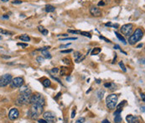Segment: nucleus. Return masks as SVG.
Returning <instances> with one entry per match:
<instances>
[{"instance_id": "obj_28", "label": "nucleus", "mask_w": 145, "mask_h": 123, "mask_svg": "<svg viewBox=\"0 0 145 123\" xmlns=\"http://www.w3.org/2000/svg\"><path fill=\"white\" fill-rule=\"evenodd\" d=\"M17 45H18V46L23 47V48H25V47H27V46H28V44H26V43H22V42H18Z\"/></svg>"}, {"instance_id": "obj_45", "label": "nucleus", "mask_w": 145, "mask_h": 123, "mask_svg": "<svg viewBox=\"0 0 145 123\" xmlns=\"http://www.w3.org/2000/svg\"><path fill=\"white\" fill-rule=\"evenodd\" d=\"M61 93H59V94H57V96H56V97H55V100H58V98H59L60 96H61Z\"/></svg>"}, {"instance_id": "obj_33", "label": "nucleus", "mask_w": 145, "mask_h": 123, "mask_svg": "<svg viewBox=\"0 0 145 123\" xmlns=\"http://www.w3.org/2000/svg\"><path fill=\"white\" fill-rule=\"evenodd\" d=\"M23 3V2L19 1V0H14V1H13V4H20V3Z\"/></svg>"}, {"instance_id": "obj_27", "label": "nucleus", "mask_w": 145, "mask_h": 123, "mask_svg": "<svg viewBox=\"0 0 145 123\" xmlns=\"http://www.w3.org/2000/svg\"><path fill=\"white\" fill-rule=\"evenodd\" d=\"M85 121H86V119H85L84 117H81V118L77 119L76 123H84Z\"/></svg>"}, {"instance_id": "obj_10", "label": "nucleus", "mask_w": 145, "mask_h": 123, "mask_svg": "<svg viewBox=\"0 0 145 123\" xmlns=\"http://www.w3.org/2000/svg\"><path fill=\"white\" fill-rule=\"evenodd\" d=\"M18 115H19V112H18V110L15 109V108H13V109L10 110V111L9 113V118L11 121H14L18 118Z\"/></svg>"}, {"instance_id": "obj_9", "label": "nucleus", "mask_w": 145, "mask_h": 123, "mask_svg": "<svg viewBox=\"0 0 145 123\" xmlns=\"http://www.w3.org/2000/svg\"><path fill=\"white\" fill-rule=\"evenodd\" d=\"M11 83H12L13 87H14V88H20V87L23 86V84H24V79H23V78L17 77V78H13L12 81H11Z\"/></svg>"}, {"instance_id": "obj_48", "label": "nucleus", "mask_w": 145, "mask_h": 123, "mask_svg": "<svg viewBox=\"0 0 145 123\" xmlns=\"http://www.w3.org/2000/svg\"><path fill=\"white\" fill-rule=\"evenodd\" d=\"M143 46V44H139L138 46H137V48H140V47H142Z\"/></svg>"}, {"instance_id": "obj_35", "label": "nucleus", "mask_w": 145, "mask_h": 123, "mask_svg": "<svg viewBox=\"0 0 145 123\" xmlns=\"http://www.w3.org/2000/svg\"><path fill=\"white\" fill-rule=\"evenodd\" d=\"M63 62H65V63H66V64H70V59H67V58H64Z\"/></svg>"}, {"instance_id": "obj_7", "label": "nucleus", "mask_w": 145, "mask_h": 123, "mask_svg": "<svg viewBox=\"0 0 145 123\" xmlns=\"http://www.w3.org/2000/svg\"><path fill=\"white\" fill-rule=\"evenodd\" d=\"M133 24H126L121 27V32L126 36H130V35L133 32Z\"/></svg>"}, {"instance_id": "obj_1", "label": "nucleus", "mask_w": 145, "mask_h": 123, "mask_svg": "<svg viewBox=\"0 0 145 123\" xmlns=\"http://www.w3.org/2000/svg\"><path fill=\"white\" fill-rule=\"evenodd\" d=\"M20 94L18 95V99L16 100L17 105H27L30 103V97H31V90L27 86H21L20 87Z\"/></svg>"}, {"instance_id": "obj_23", "label": "nucleus", "mask_w": 145, "mask_h": 123, "mask_svg": "<svg viewBox=\"0 0 145 123\" xmlns=\"http://www.w3.org/2000/svg\"><path fill=\"white\" fill-rule=\"evenodd\" d=\"M67 71H68V69L66 68V67H61V75H65L66 74V73H67Z\"/></svg>"}, {"instance_id": "obj_34", "label": "nucleus", "mask_w": 145, "mask_h": 123, "mask_svg": "<svg viewBox=\"0 0 145 123\" xmlns=\"http://www.w3.org/2000/svg\"><path fill=\"white\" fill-rule=\"evenodd\" d=\"M72 52V50L71 49H69V50H64V51H61V53H70V52Z\"/></svg>"}, {"instance_id": "obj_14", "label": "nucleus", "mask_w": 145, "mask_h": 123, "mask_svg": "<svg viewBox=\"0 0 145 123\" xmlns=\"http://www.w3.org/2000/svg\"><path fill=\"white\" fill-rule=\"evenodd\" d=\"M55 10V8L53 6V5H50V4H48L45 6V11L47 13H51V12H54V11Z\"/></svg>"}, {"instance_id": "obj_44", "label": "nucleus", "mask_w": 145, "mask_h": 123, "mask_svg": "<svg viewBox=\"0 0 145 123\" xmlns=\"http://www.w3.org/2000/svg\"><path fill=\"white\" fill-rule=\"evenodd\" d=\"M105 25H106V26H112V23H110V22H109V23H107Z\"/></svg>"}, {"instance_id": "obj_6", "label": "nucleus", "mask_w": 145, "mask_h": 123, "mask_svg": "<svg viewBox=\"0 0 145 123\" xmlns=\"http://www.w3.org/2000/svg\"><path fill=\"white\" fill-rule=\"evenodd\" d=\"M44 120L46 121L47 123H55L56 122V115L52 111H46L43 114Z\"/></svg>"}, {"instance_id": "obj_37", "label": "nucleus", "mask_w": 145, "mask_h": 123, "mask_svg": "<svg viewBox=\"0 0 145 123\" xmlns=\"http://www.w3.org/2000/svg\"><path fill=\"white\" fill-rule=\"evenodd\" d=\"M98 5H99V6H101V5H102V6H103V5H105V3L103 1H101V2H99V3H98Z\"/></svg>"}, {"instance_id": "obj_36", "label": "nucleus", "mask_w": 145, "mask_h": 123, "mask_svg": "<svg viewBox=\"0 0 145 123\" xmlns=\"http://www.w3.org/2000/svg\"><path fill=\"white\" fill-rule=\"evenodd\" d=\"M71 45V43H68V44H65V45H61V48H64V47H68V46Z\"/></svg>"}, {"instance_id": "obj_51", "label": "nucleus", "mask_w": 145, "mask_h": 123, "mask_svg": "<svg viewBox=\"0 0 145 123\" xmlns=\"http://www.w3.org/2000/svg\"><path fill=\"white\" fill-rule=\"evenodd\" d=\"M97 84H100L101 83V79H97Z\"/></svg>"}, {"instance_id": "obj_42", "label": "nucleus", "mask_w": 145, "mask_h": 123, "mask_svg": "<svg viewBox=\"0 0 145 123\" xmlns=\"http://www.w3.org/2000/svg\"><path fill=\"white\" fill-rule=\"evenodd\" d=\"M52 72H53V73H57V72H58V68H54V69H52Z\"/></svg>"}, {"instance_id": "obj_22", "label": "nucleus", "mask_w": 145, "mask_h": 123, "mask_svg": "<svg viewBox=\"0 0 145 123\" xmlns=\"http://www.w3.org/2000/svg\"><path fill=\"white\" fill-rule=\"evenodd\" d=\"M0 34H2V35H12L13 33L9 31H5V30H3V29H0Z\"/></svg>"}, {"instance_id": "obj_46", "label": "nucleus", "mask_w": 145, "mask_h": 123, "mask_svg": "<svg viewBox=\"0 0 145 123\" xmlns=\"http://www.w3.org/2000/svg\"><path fill=\"white\" fill-rule=\"evenodd\" d=\"M141 97L143 99V101H144V94H141Z\"/></svg>"}, {"instance_id": "obj_31", "label": "nucleus", "mask_w": 145, "mask_h": 123, "mask_svg": "<svg viewBox=\"0 0 145 123\" xmlns=\"http://www.w3.org/2000/svg\"><path fill=\"white\" fill-rule=\"evenodd\" d=\"M100 39H101V40H104L106 42H107V43H111L112 41H110V40H108V39H107L106 37H104V36H101V35H100Z\"/></svg>"}, {"instance_id": "obj_38", "label": "nucleus", "mask_w": 145, "mask_h": 123, "mask_svg": "<svg viewBox=\"0 0 145 123\" xmlns=\"http://www.w3.org/2000/svg\"><path fill=\"white\" fill-rule=\"evenodd\" d=\"M75 115H76V111H72V114H71V118H74Z\"/></svg>"}, {"instance_id": "obj_41", "label": "nucleus", "mask_w": 145, "mask_h": 123, "mask_svg": "<svg viewBox=\"0 0 145 123\" xmlns=\"http://www.w3.org/2000/svg\"><path fill=\"white\" fill-rule=\"evenodd\" d=\"M102 123H110V122L108 120H107V119H105V120L102 121Z\"/></svg>"}, {"instance_id": "obj_2", "label": "nucleus", "mask_w": 145, "mask_h": 123, "mask_svg": "<svg viewBox=\"0 0 145 123\" xmlns=\"http://www.w3.org/2000/svg\"><path fill=\"white\" fill-rule=\"evenodd\" d=\"M43 111L44 106L36 104H32V106L28 112V115L30 119H37L43 113Z\"/></svg>"}, {"instance_id": "obj_20", "label": "nucleus", "mask_w": 145, "mask_h": 123, "mask_svg": "<svg viewBox=\"0 0 145 123\" xmlns=\"http://www.w3.org/2000/svg\"><path fill=\"white\" fill-rule=\"evenodd\" d=\"M42 84L45 88H48V87H50V85H51V81H50V79H45L42 82Z\"/></svg>"}, {"instance_id": "obj_24", "label": "nucleus", "mask_w": 145, "mask_h": 123, "mask_svg": "<svg viewBox=\"0 0 145 123\" xmlns=\"http://www.w3.org/2000/svg\"><path fill=\"white\" fill-rule=\"evenodd\" d=\"M79 34H81V35H85V36H86V37H89V38H91V35L89 33V32L81 31H80V33H79Z\"/></svg>"}, {"instance_id": "obj_8", "label": "nucleus", "mask_w": 145, "mask_h": 123, "mask_svg": "<svg viewBox=\"0 0 145 123\" xmlns=\"http://www.w3.org/2000/svg\"><path fill=\"white\" fill-rule=\"evenodd\" d=\"M13 78L10 74H4L0 78V87H5L9 84L12 81Z\"/></svg>"}, {"instance_id": "obj_19", "label": "nucleus", "mask_w": 145, "mask_h": 123, "mask_svg": "<svg viewBox=\"0 0 145 123\" xmlns=\"http://www.w3.org/2000/svg\"><path fill=\"white\" fill-rule=\"evenodd\" d=\"M101 52V49L100 47H96L93 50L91 51V55L92 56H95V55H98L100 52Z\"/></svg>"}, {"instance_id": "obj_16", "label": "nucleus", "mask_w": 145, "mask_h": 123, "mask_svg": "<svg viewBox=\"0 0 145 123\" xmlns=\"http://www.w3.org/2000/svg\"><path fill=\"white\" fill-rule=\"evenodd\" d=\"M42 55L44 56V57L45 58H51V55H50V52H48V50H42L40 51Z\"/></svg>"}, {"instance_id": "obj_26", "label": "nucleus", "mask_w": 145, "mask_h": 123, "mask_svg": "<svg viewBox=\"0 0 145 123\" xmlns=\"http://www.w3.org/2000/svg\"><path fill=\"white\" fill-rule=\"evenodd\" d=\"M103 94H104V90H99L98 93H97V97L99 98V99H101V98L103 97Z\"/></svg>"}, {"instance_id": "obj_21", "label": "nucleus", "mask_w": 145, "mask_h": 123, "mask_svg": "<svg viewBox=\"0 0 145 123\" xmlns=\"http://www.w3.org/2000/svg\"><path fill=\"white\" fill-rule=\"evenodd\" d=\"M122 116H121V115H115V118H114V122L115 123H120V122H122Z\"/></svg>"}, {"instance_id": "obj_50", "label": "nucleus", "mask_w": 145, "mask_h": 123, "mask_svg": "<svg viewBox=\"0 0 145 123\" xmlns=\"http://www.w3.org/2000/svg\"><path fill=\"white\" fill-rule=\"evenodd\" d=\"M66 80H67V81H71V78L70 77H67V78H66Z\"/></svg>"}, {"instance_id": "obj_52", "label": "nucleus", "mask_w": 145, "mask_h": 123, "mask_svg": "<svg viewBox=\"0 0 145 123\" xmlns=\"http://www.w3.org/2000/svg\"><path fill=\"white\" fill-rule=\"evenodd\" d=\"M2 1H3V2H8L9 0H2Z\"/></svg>"}, {"instance_id": "obj_3", "label": "nucleus", "mask_w": 145, "mask_h": 123, "mask_svg": "<svg viewBox=\"0 0 145 123\" xmlns=\"http://www.w3.org/2000/svg\"><path fill=\"white\" fill-rule=\"evenodd\" d=\"M144 36V31L140 28H137L133 33V35H130L128 39V43L130 45H134L137 41H139Z\"/></svg>"}, {"instance_id": "obj_4", "label": "nucleus", "mask_w": 145, "mask_h": 123, "mask_svg": "<svg viewBox=\"0 0 145 123\" xmlns=\"http://www.w3.org/2000/svg\"><path fill=\"white\" fill-rule=\"evenodd\" d=\"M118 95L115 94H112L107 96L106 99V103H107V106L108 107V109H111V110L115 109L117 106V104H118Z\"/></svg>"}, {"instance_id": "obj_12", "label": "nucleus", "mask_w": 145, "mask_h": 123, "mask_svg": "<svg viewBox=\"0 0 145 123\" xmlns=\"http://www.w3.org/2000/svg\"><path fill=\"white\" fill-rule=\"evenodd\" d=\"M126 120L128 123H139L138 118L133 115H127V117H126Z\"/></svg>"}, {"instance_id": "obj_47", "label": "nucleus", "mask_w": 145, "mask_h": 123, "mask_svg": "<svg viewBox=\"0 0 145 123\" xmlns=\"http://www.w3.org/2000/svg\"><path fill=\"white\" fill-rule=\"evenodd\" d=\"M61 35V36H67V37H68V35H67V34H62V35Z\"/></svg>"}, {"instance_id": "obj_32", "label": "nucleus", "mask_w": 145, "mask_h": 123, "mask_svg": "<svg viewBox=\"0 0 145 123\" xmlns=\"http://www.w3.org/2000/svg\"><path fill=\"white\" fill-rule=\"evenodd\" d=\"M68 33H72V34H79L80 31H71V30H68Z\"/></svg>"}, {"instance_id": "obj_49", "label": "nucleus", "mask_w": 145, "mask_h": 123, "mask_svg": "<svg viewBox=\"0 0 145 123\" xmlns=\"http://www.w3.org/2000/svg\"><path fill=\"white\" fill-rule=\"evenodd\" d=\"M3 19H9V16H8V15H3Z\"/></svg>"}, {"instance_id": "obj_17", "label": "nucleus", "mask_w": 145, "mask_h": 123, "mask_svg": "<svg viewBox=\"0 0 145 123\" xmlns=\"http://www.w3.org/2000/svg\"><path fill=\"white\" fill-rule=\"evenodd\" d=\"M38 29H39V31L41 32V33L43 34L44 35H48V33H49V31H48V30H46L45 27H43V26H41V25H39V27H38Z\"/></svg>"}, {"instance_id": "obj_5", "label": "nucleus", "mask_w": 145, "mask_h": 123, "mask_svg": "<svg viewBox=\"0 0 145 123\" xmlns=\"http://www.w3.org/2000/svg\"><path fill=\"white\" fill-rule=\"evenodd\" d=\"M29 104H36V105H39L44 106L45 104V97L42 94H31L30 103Z\"/></svg>"}, {"instance_id": "obj_13", "label": "nucleus", "mask_w": 145, "mask_h": 123, "mask_svg": "<svg viewBox=\"0 0 145 123\" xmlns=\"http://www.w3.org/2000/svg\"><path fill=\"white\" fill-rule=\"evenodd\" d=\"M75 59H76V62H80L82 60L84 59V57H82V54H81L80 52H75Z\"/></svg>"}, {"instance_id": "obj_40", "label": "nucleus", "mask_w": 145, "mask_h": 123, "mask_svg": "<svg viewBox=\"0 0 145 123\" xmlns=\"http://www.w3.org/2000/svg\"><path fill=\"white\" fill-rule=\"evenodd\" d=\"M110 85H111V83H108V84H105L104 86L106 87V88H109V87H110Z\"/></svg>"}, {"instance_id": "obj_18", "label": "nucleus", "mask_w": 145, "mask_h": 123, "mask_svg": "<svg viewBox=\"0 0 145 123\" xmlns=\"http://www.w3.org/2000/svg\"><path fill=\"white\" fill-rule=\"evenodd\" d=\"M19 39L21 40L22 41H30V37H29L28 35H26V34L20 35V36H19Z\"/></svg>"}, {"instance_id": "obj_25", "label": "nucleus", "mask_w": 145, "mask_h": 123, "mask_svg": "<svg viewBox=\"0 0 145 123\" xmlns=\"http://www.w3.org/2000/svg\"><path fill=\"white\" fill-rule=\"evenodd\" d=\"M119 66H120V67L122 69V71L127 72V69H126V67H125V65H124L123 62H119Z\"/></svg>"}, {"instance_id": "obj_11", "label": "nucleus", "mask_w": 145, "mask_h": 123, "mask_svg": "<svg viewBox=\"0 0 145 123\" xmlns=\"http://www.w3.org/2000/svg\"><path fill=\"white\" fill-rule=\"evenodd\" d=\"M90 13L92 16L95 17H99L101 15V11L99 8H97V7H91L90 9Z\"/></svg>"}, {"instance_id": "obj_30", "label": "nucleus", "mask_w": 145, "mask_h": 123, "mask_svg": "<svg viewBox=\"0 0 145 123\" xmlns=\"http://www.w3.org/2000/svg\"><path fill=\"white\" fill-rule=\"evenodd\" d=\"M65 40H70V41H75V40H77V38H76V37H66V38L61 39V41H65Z\"/></svg>"}, {"instance_id": "obj_39", "label": "nucleus", "mask_w": 145, "mask_h": 123, "mask_svg": "<svg viewBox=\"0 0 145 123\" xmlns=\"http://www.w3.org/2000/svg\"><path fill=\"white\" fill-rule=\"evenodd\" d=\"M38 122H39V123H47L46 121H45V120H39Z\"/></svg>"}, {"instance_id": "obj_43", "label": "nucleus", "mask_w": 145, "mask_h": 123, "mask_svg": "<svg viewBox=\"0 0 145 123\" xmlns=\"http://www.w3.org/2000/svg\"><path fill=\"white\" fill-rule=\"evenodd\" d=\"M114 48H115V49H120V46H118V45H115V46H114Z\"/></svg>"}, {"instance_id": "obj_15", "label": "nucleus", "mask_w": 145, "mask_h": 123, "mask_svg": "<svg viewBox=\"0 0 145 123\" xmlns=\"http://www.w3.org/2000/svg\"><path fill=\"white\" fill-rule=\"evenodd\" d=\"M115 35H117V37H118V39H119L120 40V41H122V43H123V44L124 45H126V44H127V41H126V40H125V38H124V37L123 36H122V35H120V34L119 33H118V32H115Z\"/></svg>"}, {"instance_id": "obj_53", "label": "nucleus", "mask_w": 145, "mask_h": 123, "mask_svg": "<svg viewBox=\"0 0 145 123\" xmlns=\"http://www.w3.org/2000/svg\"><path fill=\"white\" fill-rule=\"evenodd\" d=\"M1 39H2V37H1V36H0V40H1Z\"/></svg>"}, {"instance_id": "obj_29", "label": "nucleus", "mask_w": 145, "mask_h": 123, "mask_svg": "<svg viewBox=\"0 0 145 123\" xmlns=\"http://www.w3.org/2000/svg\"><path fill=\"white\" fill-rule=\"evenodd\" d=\"M44 60H45V58L43 57V56H39L37 57V62H39V63H41V62H44Z\"/></svg>"}]
</instances>
